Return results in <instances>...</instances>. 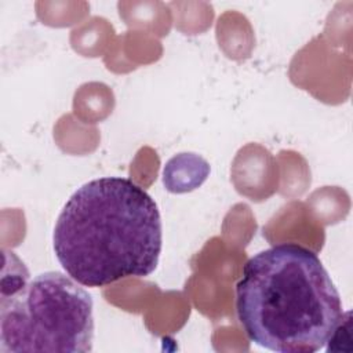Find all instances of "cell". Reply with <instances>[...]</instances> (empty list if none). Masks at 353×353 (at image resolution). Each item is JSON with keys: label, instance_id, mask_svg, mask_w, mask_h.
Here are the masks:
<instances>
[{"label": "cell", "instance_id": "6da1fadb", "mask_svg": "<svg viewBox=\"0 0 353 353\" xmlns=\"http://www.w3.org/2000/svg\"><path fill=\"white\" fill-rule=\"evenodd\" d=\"M52 247L66 274L85 287L146 277L161 254L160 211L152 196L128 178L88 181L62 207Z\"/></svg>", "mask_w": 353, "mask_h": 353}, {"label": "cell", "instance_id": "7a4b0ae2", "mask_svg": "<svg viewBox=\"0 0 353 353\" xmlns=\"http://www.w3.org/2000/svg\"><path fill=\"white\" fill-rule=\"evenodd\" d=\"M236 312L250 341L279 353L323 349L343 314L317 254L295 243L272 245L245 262Z\"/></svg>", "mask_w": 353, "mask_h": 353}, {"label": "cell", "instance_id": "3957f363", "mask_svg": "<svg viewBox=\"0 0 353 353\" xmlns=\"http://www.w3.org/2000/svg\"><path fill=\"white\" fill-rule=\"evenodd\" d=\"M1 287L0 350L87 353L94 341V302L69 274L44 272L29 280L14 269Z\"/></svg>", "mask_w": 353, "mask_h": 353}, {"label": "cell", "instance_id": "277c9868", "mask_svg": "<svg viewBox=\"0 0 353 353\" xmlns=\"http://www.w3.org/2000/svg\"><path fill=\"white\" fill-rule=\"evenodd\" d=\"M208 161L197 153L172 156L163 167V185L170 193H188L200 188L210 175Z\"/></svg>", "mask_w": 353, "mask_h": 353}, {"label": "cell", "instance_id": "5b68a950", "mask_svg": "<svg viewBox=\"0 0 353 353\" xmlns=\"http://www.w3.org/2000/svg\"><path fill=\"white\" fill-rule=\"evenodd\" d=\"M352 312H346L342 314L341 321L338 323V325L335 327V330L332 331L331 336L327 341V352H341L342 350V342H343V347L346 352H350V331H352Z\"/></svg>", "mask_w": 353, "mask_h": 353}]
</instances>
